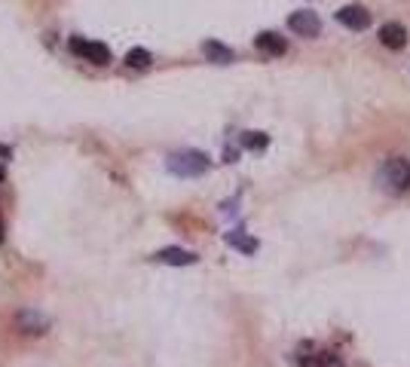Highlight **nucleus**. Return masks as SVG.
<instances>
[{
  "mask_svg": "<svg viewBox=\"0 0 410 367\" xmlns=\"http://www.w3.org/2000/svg\"><path fill=\"white\" fill-rule=\"evenodd\" d=\"M202 52L208 55L211 61H217V65H230V61H233V49L224 46V43H217V40H205Z\"/></svg>",
  "mask_w": 410,
  "mask_h": 367,
  "instance_id": "10",
  "label": "nucleus"
},
{
  "mask_svg": "<svg viewBox=\"0 0 410 367\" xmlns=\"http://www.w3.org/2000/svg\"><path fill=\"white\" fill-rule=\"evenodd\" d=\"M288 28H291L294 34H300V37H319L322 31V22L315 12L303 10V12H291V19H288Z\"/></svg>",
  "mask_w": 410,
  "mask_h": 367,
  "instance_id": "5",
  "label": "nucleus"
},
{
  "mask_svg": "<svg viewBox=\"0 0 410 367\" xmlns=\"http://www.w3.org/2000/svg\"><path fill=\"white\" fill-rule=\"evenodd\" d=\"M337 22L343 28H352V31H364V28H371V12L362 3H349L337 12Z\"/></svg>",
  "mask_w": 410,
  "mask_h": 367,
  "instance_id": "4",
  "label": "nucleus"
},
{
  "mask_svg": "<svg viewBox=\"0 0 410 367\" xmlns=\"http://www.w3.org/2000/svg\"><path fill=\"white\" fill-rule=\"evenodd\" d=\"M377 184L389 196H401L404 190H410V159H404V157L386 159L377 175Z\"/></svg>",
  "mask_w": 410,
  "mask_h": 367,
  "instance_id": "1",
  "label": "nucleus"
},
{
  "mask_svg": "<svg viewBox=\"0 0 410 367\" xmlns=\"http://www.w3.org/2000/svg\"><path fill=\"white\" fill-rule=\"evenodd\" d=\"M0 157H3V159H10V157H12V147H6V144H0Z\"/></svg>",
  "mask_w": 410,
  "mask_h": 367,
  "instance_id": "15",
  "label": "nucleus"
},
{
  "mask_svg": "<svg viewBox=\"0 0 410 367\" xmlns=\"http://www.w3.org/2000/svg\"><path fill=\"white\" fill-rule=\"evenodd\" d=\"M211 159L205 157L202 150H178L166 159V168L178 178H199V175L208 172Z\"/></svg>",
  "mask_w": 410,
  "mask_h": 367,
  "instance_id": "2",
  "label": "nucleus"
},
{
  "mask_svg": "<svg viewBox=\"0 0 410 367\" xmlns=\"http://www.w3.org/2000/svg\"><path fill=\"white\" fill-rule=\"evenodd\" d=\"M16 321H19V328H22L25 334H43V330L49 328V321L40 313H34V309H22Z\"/></svg>",
  "mask_w": 410,
  "mask_h": 367,
  "instance_id": "8",
  "label": "nucleus"
},
{
  "mask_svg": "<svg viewBox=\"0 0 410 367\" xmlns=\"http://www.w3.org/2000/svg\"><path fill=\"white\" fill-rule=\"evenodd\" d=\"M0 242H3V224H0Z\"/></svg>",
  "mask_w": 410,
  "mask_h": 367,
  "instance_id": "17",
  "label": "nucleus"
},
{
  "mask_svg": "<svg viewBox=\"0 0 410 367\" xmlns=\"http://www.w3.org/2000/svg\"><path fill=\"white\" fill-rule=\"evenodd\" d=\"M70 52L80 55V59L92 61V65H110V49L98 40H86V37H70Z\"/></svg>",
  "mask_w": 410,
  "mask_h": 367,
  "instance_id": "3",
  "label": "nucleus"
},
{
  "mask_svg": "<svg viewBox=\"0 0 410 367\" xmlns=\"http://www.w3.org/2000/svg\"><path fill=\"white\" fill-rule=\"evenodd\" d=\"M242 144L248 147V150H264V147H266V135H264V132H245Z\"/></svg>",
  "mask_w": 410,
  "mask_h": 367,
  "instance_id": "12",
  "label": "nucleus"
},
{
  "mask_svg": "<svg viewBox=\"0 0 410 367\" xmlns=\"http://www.w3.org/2000/svg\"><path fill=\"white\" fill-rule=\"evenodd\" d=\"M257 49H264V52H270V55H282L288 49V43L279 37V34H273V31H264V34H257Z\"/></svg>",
  "mask_w": 410,
  "mask_h": 367,
  "instance_id": "9",
  "label": "nucleus"
},
{
  "mask_svg": "<svg viewBox=\"0 0 410 367\" xmlns=\"http://www.w3.org/2000/svg\"><path fill=\"white\" fill-rule=\"evenodd\" d=\"M153 260L168 264V266H190V264H196V254L187 251V248H162V251L153 254Z\"/></svg>",
  "mask_w": 410,
  "mask_h": 367,
  "instance_id": "7",
  "label": "nucleus"
},
{
  "mask_svg": "<svg viewBox=\"0 0 410 367\" xmlns=\"http://www.w3.org/2000/svg\"><path fill=\"white\" fill-rule=\"evenodd\" d=\"M380 43H383L386 49H404V46H407V31H404V25L386 22L383 28H380Z\"/></svg>",
  "mask_w": 410,
  "mask_h": 367,
  "instance_id": "6",
  "label": "nucleus"
},
{
  "mask_svg": "<svg viewBox=\"0 0 410 367\" xmlns=\"http://www.w3.org/2000/svg\"><path fill=\"white\" fill-rule=\"evenodd\" d=\"M3 178H6V172H3V166H0V184H3Z\"/></svg>",
  "mask_w": 410,
  "mask_h": 367,
  "instance_id": "16",
  "label": "nucleus"
},
{
  "mask_svg": "<svg viewBox=\"0 0 410 367\" xmlns=\"http://www.w3.org/2000/svg\"><path fill=\"white\" fill-rule=\"evenodd\" d=\"M227 242H230V245H236V248H242L245 254H254V251H257V242H254V239H242L239 232H230Z\"/></svg>",
  "mask_w": 410,
  "mask_h": 367,
  "instance_id": "13",
  "label": "nucleus"
},
{
  "mask_svg": "<svg viewBox=\"0 0 410 367\" xmlns=\"http://www.w3.org/2000/svg\"><path fill=\"white\" fill-rule=\"evenodd\" d=\"M153 61V55L147 52V49H141V46H135V49H129L126 52V65L129 68H147Z\"/></svg>",
  "mask_w": 410,
  "mask_h": 367,
  "instance_id": "11",
  "label": "nucleus"
},
{
  "mask_svg": "<svg viewBox=\"0 0 410 367\" xmlns=\"http://www.w3.org/2000/svg\"><path fill=\"white\" fill-rule=\"evenodd\" d=\"M313 364L315 367H343L340 355H334V352H319V355L313 358Z\"/></svg>",
  "mask_w": 410,
  "mask_h": 367,
  "instance_id": "14",
  "label": "nucleus"
}]
</instances>
